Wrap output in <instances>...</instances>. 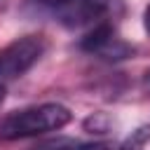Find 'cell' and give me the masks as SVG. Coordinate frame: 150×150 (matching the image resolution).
<instances>
[{
    "label": "cell",
    "instance_id": "4",
    "mask_svg": "<svg viewBox=\"0 0 150 150\" xmlns=\"http://www.w3.org/2000/svg\"><path fill=\"white\" fill-rule=\"evenodd\" d=\"M80 49H84L98 59H105V61H122V59H129L134 54V47L127 45L117 35V30L110 21L89 28L80 38Z\"/></svg>",
    "mask_w": 150,
    "mask_h": 150
},
{
    "label": "cell",
    "instance_id": "7",
    "mask_svg": "<svg viewBox=\"0 0 150 150\" xmlns=\"http://www.w3.org/2000/svg\"><path fill=\"white\" fill-rule=\"evenodd\" d=\"M143 28H145V33L150 35V5H148V9H145V14H143Z\"/></svg>",
    "mask_w": 150,
    "mask_h": 150
},
{
    "label": "cell",
    "instance_id": "9",
    "mask_svg": "<svg viewBox=\"0 0 150 150\" xmlns=\"http://www.w3.org/2000/svg\"><path fill=\"white\" fill-rule=\"evenodd\" d=\"M145 77H148V84H150V70H148V73H145Z\"/></svg>",
    "mask_w": 150,
    "mask_h": 150
},
{
    "label": "cell",
    "instance_id": "5",
    "mask_svg": "<svg viewBox=\"0 0 150 150\" xmlns=\"http://www.w3.org/2000/svg\"><path fill=\"white\" fill-rule=\"evenodd\" d=\"M59 150H110L105 143H75V145H66Z\"/></svg>",
    "mask_w": 150,
    "mask_h": 150
},
{
    "label": "cell",
    "instance_id": "2",
    "mask_svg": "<svg viewBox=\"0 0 150 150\" xmlns=\"http://www.w3.org/2000/svg\"><path fill=\"white\" fill-rule=\"evenodd\" d=\"M45 54V38L42 35H23L0 49V87L28 73L38 59Z\"/></svg>",
    "mask_w": 150,
    "mask_h": 150
},
{
    "label": "cell",
    "instance_id": "3",
    "mask_svg": "<svg viewBox=\"0 0 150 150\" xmlns=\"http://www.w3.org/2000/svg\"><path fill=\"white\" fill-rule=\"evenodd\" d=\"M61 9V21L68 28H94L98 23H105L108 19H115V14L122 9L120 0H70Z\"/></svg>",
    "mask_w": 150,
    "mask_h": 150
},
{
    "label": "cell",
    "instance_id": "10",
    "mask_svg": "<svg viewBox=\"0 0 150 150\" xmlns=\"http://www.w3.org/2000/svg\"><path fill=\"white\" fill-rule=\"evenodd\" d=\"M56 150H59V148H56Z\"/></svg>",
    "mask_w": 150,
    "mask_h": 150
},
{
    "label": "cell",
    "instance_id": "6",
    "mask_svg": "<svg viewBox=\"0 0 150 150\" xmlns=\"http://www.w3.org/2000/svg\"><path fill=\"white\" fill-rule=\"evenodd\" d=\"M35 2H40V5H45V7H63V5L70 2V0H35Z\"/></svg>",
    "mask_w": 150,
    "mask_h": 150
},
{
    "label": "cell",
    "instance_id": "8",
    "mask_svg": "<svg viewBox=\"0 0 150 150\" xmlns=\"http://www.w3.org/2000/svg\"><path fill=\"white\" fill-rule=\"evenodd\" d=\"M2 101H5V87H0V105H2Z\"/></svg>",
    "mask_w": 150,
    "mask_h": 150
},
{
    "label": "cell",
    "instance_id": "1",
    "mask_svg": "<svg viewBox=\"0 0 150 150\" xmlns=\"http://www.w3.org/2000/svg\"><path fill=\"white\" fill-rule=\"evenodd\" d=\"M70 120H73V112L61 103L30 105V108L9 112L0 122V138L19 141V138H30V136H42V134L63 129Z\"/></svg>",
    "mask_w": 150,
    "mask_h": 150
}]
</instances>
